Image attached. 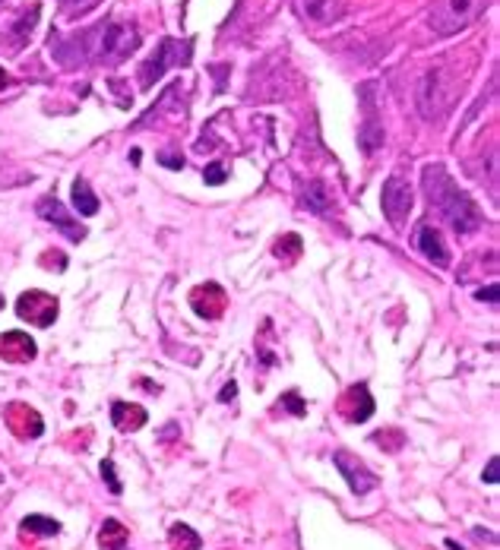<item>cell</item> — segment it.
<instances>
[{
	"label": "cell",
	"mask_w": 500,
	"mask_h": 550,
	"mask_svg": "<svg viewBox=\"0 0 500 550\" xmlns=\"http://www.w3.org/2000/svg\"><path fill=\"white\" fill-rule=\"evenodd\" d=\"M136 45H140V35H136V29L130 23H98L92 29L80 32V35L67 38V41H54L51 54L64 67H76V64H118V60L130 57L136 51Z\"/></svg>",
	"instance_id": "cell-1"
},
{
	"label": "cell",
	"mask_w": 500,
	"mask_h": 550,
	"mask_svg": "<svg viewBox=\"0 0 500 550\" xmlns=\"http://www.w3.org/2000/svg\"><path fill=\"white\" fill-rule=\"evenodd\" d=\"M421 180H425V190L431 196V202L441 209V216L447 218L456 234H472V231L481 228V218H485L481 209L472 202V196L443 171L441 164H427Z\"/></svg>",
	"instance_id": "cell-2"
},
{
	"label": "cell",
	"mask_w": 500,
	"mask_h": 550,
	"mask_svg": "<svg viewBox=\"0 0 500 550\" xmlns=\"http://www.w3.org/2000/svg\"><path fill=\"white\" fill-rule=\"evenodd\" d=\"M463 89V73L450 64H437V67H427L425 73L415 82V104H418V114L425 120H441L443 114L456 104V95Z\"/></svg>",
	"instance_id": "cell-3"
},
{
	"label": "cell",
	"mask_w": 500,
	"mask_h": 550,
	"mask_svg": "<svg viewBox=\"0 0 500 550\" xmlns=\"http://www.w3.org/2000/svg\"><path fill=\"white\" fill-rule=\"evenodd\" d=\"M491 0H437L427 13V23L437 35H459L472 23H478V16L488 10Z\"/></svg>",
	"instance_id": "cell-4"
},
{
	"label": "cell",
	"mask_w": 500,
	"mask_h": 550,
	"mask_svg": "<svg viewBox=\"0 0 500 550\" xmlns=\"http://www.w3.org/2000/svg\"><path fill=\"white\" fill-rule=\"evenodd\" d=\"M380 202H383V216L389 218V225H393V228H402L405 218H409V212H411V202H415L411 184L405 178H399V174L387 178L383 193H380Z\"/></svg>",
	"instance_id": "cell-5"
},
{
	"label": "cell",
	"mask_w": 500,
	"mask_h": 550,
	"mask_svg": "<svg viewBox=\"0 0 500 550\" xmlns=\"http://www.w3.org/2000/svg\"><path fill=\"white\" fill-rule=\"evenodd\" d=\"M187 60H190V45H187V41L180 45V41H174V38H165L162 45H158V51L142 64L140 82L142 86H152L168 67H180V64H187Z\"/></svg>",
	"instance_id": "cell-6"
},
{
	"label": "cell",
	"mask_w": 500,
	"mask_h": 550,
	"mask_svg": "<svg viewBox=\"0 0 500 550\" xmlns=\"http://www.w3.org/2000/svg\"><path fill=\"white\" fill-rule=\"evenodd\" d=\"M333 462H336V468L342 471L345 484L351 487V493L355 497H364V493H371L373 487H377V477L367 471V465L358 459V455H351L349 449H336L333 453Z\"/></svg>",
	"instance_id": "cell-7"
},
{
	"label": "cell",
	"mask_w": 500,
	"mask_h": 550,
	"mask_svg": "<svg viewBox=\"0 0 500 550\" xmlns=\"http://www.w3.org/2000/svg\"><path fill=\"white\" fill-rule=\"evenodd\" d=\"M16 313L23 320L35 323V326H51L57 320V298L48 291H26L23 298L16 301Z\"/></svg>",
	"instance_id": "cell-8"
},
{
	"label": "cell",
	"mask_w": 500,
	"mask_h": 550,
	"mask_svg": "<svg viewBox=\"0 0 500 550\" xmlns=\"http://www.w3.org/2000/svg\"><path fill=\"white\" fill-rule=\"evenodd\" d=\"M35 212H38V218H45L48 225L60 228L70 240H76V244H80V240L86 238V228H82L80 222H73V218H70V212H67L64 206H60V202L54 200V196H41V200H38V206H35Z\"/></svg>",
	"instance_id": "cell-9"
},
{
	"label": "cell",
	"mask_w": 500,
	"mask_h": 550,
	"mask_svg": "<svg viewBox=\"0 0 500 550\" xmlns=\"http://www.w3.org/2000/svg\"><path fill=\"white\" fill-rule=\"evenodd\" d=\"M295 13L311 26H329L345 16L342 0H295Z\"/></svg>",
	"instance_id": "cell-10"
},
{
	"label": "cell",
	"mask_w": 500,
	"mask_h": 550,
	"mask_svg": "<svg viewBox=\"0 0 500 550\" xmlns=\"http://www.w3.org/2000/svg\"><path fill=\"white\" fill-rule=\"evenodd\" d=\"M7 427L16 433L19 439H29V437H41V430H45V424H41V415H38L35 408H29V405H23V401H13V405H7Z\"/></svg>",
	"instance_id": "cell-11"
},
{
	"label": "cell",
	"mask_w": 500,
	"mask_h": 550,
	"mask_svg": "<svg viewBox=\"0 0 500 550\" xmlns=\"http://www.w3.org/2000/svg\"><path fill=\"white\" fill-rule=\"evenodd\" d=\"M415 247L425 253L434 266H441V269L450 266V250H447V244H443V234L434 228V225H421V228L415 231Z\"/></svg>",
	"instance_id": "cell-12"
},
{
	"label": "cell",
	"mask_w": 500,
	"mask_h": 550,
	"mask_svg": "<svg viewBox=\"0 0 500 550\" xmlns=\"http://www.w3.org/2000/svg\"><path fill=\"white\" fill-rule=\"evenodd\" d=\"M38 348L26 332H3L0 335V357L10 361V364H29L35 361Z\"/></svg>",
	"instance_id": "cell-13"
},
{
	"label": "cell",
	"mask_w": 500,
	"mask_h": 550,
	"mask_svg": "<svg viewBox=\"0 0 500 550\" xmlns=\"http://www.w3.org/2000/svg\"><path fill=\"white\" fill-rule=\"evenodd\" d=\"M339 411L349 417L351 424H361V421H367V417L373 415V399H371V392H367L364 383L351 386L349 392L342 395V405H339Z\"/></svg>",
	"instance_id": "cell-14"
},
{
	"label": "cell",
	"mask_w": 500,
	"mask_h": 550,
	"mask_svg": "<svg viewBox=\"0 0 500 550\" xmlns=\"http://www.w3.org/2000/svg\"><path fill=\"white\" fill-rule=\"evenodd\" d=\"M190 304H194V310L200 313V316H206V320H219L225 313V291L219 288V285H200V288L190 294Z\"/></svg>",
	"instance_id": "cell-15"
},
{
	"label": "cell",
	"mask_w": 500,
	"mask_h": 550,
	"mask_svg": "<svg viewBox=\"0 0 500 550\" xmlns=\"http://www.w3.org/2000/svg\"><path fill=\"white\" fill-rule=\"evenodd\" d=\"M111 421L118 430L130 433V430H140L146 421H149V415H146V408L142 405H130V401H114L111 405Z\"/></svg>",
	"instance_id": "cell-16"
},
{
	"label": "cell",
	"mask_w": 500,
	"mask_h": 550,
	"mask_svg": "<svg viewBox=\"0 0 500 550\" xmlns=\"http://www.w3.org/2000/svg\"><path fill=\"white\" fill-rule=\"evenodd\" d=\"M301 202H304L311 212H317V216H323V212H329V206H333V196H329V187L323 184V180H307V184H301Z\"/></svg>",
	"instance_id": "cell-17"
},
{
	"label": "cell",
	"mask_w": 500,
	"mask_h": 550,
	"mask_svg": "<svg viewBox=\"0 0 500 550\" xmlns=\"http://www.w3.org/2000/svg\"><path fill=\"white\" fill-rule=\"evenodd\" d=\"M38 13H41V7L38 3H32V7H26L23 13H19V19H16V26L10 29V41H13V51H19V48L29 41L32 29L38 26Z\"/></svg>",
	"instance_id": "cell-18"
},
{
	"label": "cell",
	"mask_w": 500,
	"mask_h": 550,
	"mask_svg": "<svg viewBox=\"0 0 500 550\" xmlns=\"http://www.w3.org/2000/svg\"><path fill=\"white\" fill-rule=\"evenodd\" d=\"M130 541V531L124 525H120L118 519H105V525H102V531H98V544H102V550H124Z\"/></svg>",
	"instance_id": "cell-19"
},
{
	"label": "cell",
	"mask_w": 500,
	"mask_h": 550,
	"mask_svg": "<svg viewBox=\"0 0 500 550\" xmlns=\"http://www.w3.org/2000/svg\"><path fill=\"white\" fill-rule=\"evenodd\" d=\"M73 206H76V212H80L82 218L95 216L98 206H102V202H98V196L92 193L89 184H86L82 178H76V180H73Z\"/></svg>",
	"instance_id": "cell-20"
},
{
	"label": "cell",
	"mask_w": 500,
	"mask_h": 550,
	"mask_svg": "<svg viewBox=\"0 0 500 550\" xmlns=\"http://www.w3.org/2000/svg\"><path fill=\"white\" fill-rule=\"evenodd\" d=\"M168 544H172L174 550H200L203 547V538L196 535L190 525L178 522V525L168 528Z\"/></svg>",
	"instance_id": "cell-21"
},
{
	"label": "cell",
	"mask_w": 500,
	"mask_h": 550,
	"mask_svg": "<svg viewBox=\"0 0 500 550\" xmlns=\"http://www.w3.org/2000/svg\"><path fill=\"white\" fill-rule=\"evenodd\" d=\"M358 142H361V149L367 152V155H373V152L383 146V126L377 124V117L373 114H367L364 124H361L358 130Z\"/></svg>",
	"instance_id": "cell-22"
},
{
	"label": "cell",
	"mask_w": 500,
	"mask_h": 550,
	"mask_svg": "<svg viewBox=\"0 0 500 550\" xmlns=\"http://www.w3.org/2000/svg\"><path fill=\"white\" fill-rule=\"evenodd\" d=\"M19 528H23V531H29V535L51 538V535H57V531H60V522L57 519H48V515H26Z\"/></svg>",
	"instance_id": "cell-23"
},
{
	"label": "cell",
	"mask_w": 500,
	"mask_h": 550,
	"mask_svg": "<svg viewBox=\"0 0 500 550\" xmlns=\"http://www.w3.org/2000/svg\"><path fill=\"white\" fill-rule=\"evenodd\" d=\"M301 253V238L298 234H285V238H279V244H276V256H282V260H295Z\"/></svg>",
	"instance_id": "cell-24"
},
{
	"label": "cell",
	"mask_w": 500,
	"mask_h": 550,
	"mask_svg": "<svg viewBox=\"0 0 500 550\" xmlns=\"http://www.w3.org/2000/svg\"><path fill=\"white\" fill-rule=\"evenodd\" d=\"M102 477L108 481V491H111L114 497H120V481H118V475H114V462L111 459L102 462Z\"/></svg>",
	"instance_id": "cell-25"
},
{
	"label": "cell",
	"mask_w": 500,
	"mask_h": 550,
	"mask_svg": "<svg viewBox=\"0 0 500 550\" xmlns=\"http://www.w3.org/2000/svg\"><path fill=\"white\" fill-rule=\"evenodd\" d=\"M203 180H206L210 187H219V184H225V180H228V171H225L222 164H210V168L203 171Z\"/></svg>",
	"instance_id": "cell-26"
},
{
	"label": "cell",
	"mask_w": 500,
	"mask_h": 550,
	"mask_svg": "<svg viewBox=\"0 0 500 550\" xmlns=\"http://www.w3.org/2000/svg\"><path fill=\"white\" fill-rule=\"evenodd\" d=\"M95 3H102V0H70V7H67V16L70 19H76V16H82V13H89Z\"/></svg>",
	"instance_id": "cell-27"
},
{
	"label": "cell",
	"mask_w": 500,
	"mask_h": 550,
	"mask_svg": "<svg viewBox=\"0 0 500 550\" xmlns=\"http://www.w3.org/2000/svg\"><path fill=\"white\" fill-rule=\"evenodd\" d=\"M282 405L291 411V415H298V417L307 411V408H304V401L298 399V392H285V395H282Z\"/></svg>",
	"instance_id": "cell-28"
},
{
	"label": "cell",
	"mask_w": 500,
	"mask_h": 550,
	"mask_svg": "<svg viewBox=\"0 0 500 550\" xmlns=\"http://www.w3.org/2000/svg\"><path fill=\"white\" fill-rule=\"evenodd\" d=\"M497 468H500V462H497V459L488 462V471H485V481H488V484H497V481H500V471H497Z\"/></svg>",
	"instance_id": "cell-29"
},
{
	"label": "cell",
	"mask_w": 500,
	"mask_h": 550,
	"mask_svg": "<svg viewBox=\"0 0 500 550\" xmlns=\"http://www.w3.org/2000/svg\"><path fill=\"white\" fill-rule=\"evenodd\" d=\"M478 298L488 301V304H497V285H488V288L478 291Z\"/></svg>",
	"instance_id": "cell-30"
},
{
	"label": "cell",
	"mask_w": 500,
	"mask_h": 550,
	"mask_svg": "<svg viewBox=\"0 0 500 550\" xmlns=\"http://www.w3.org/2000/svg\"><path fill=\"white\" fill-rule=\"evenodd\" d=\"M158 162H162V164H168V168H180V164H184V158H180V155H168V152H162V155H158Z\"/></svg>",
	"instance_id": "cell-31"
},
{
	"label": "cell",
	"mask_w": 500,
	"mask_h": 550,
	"mask_svg": "<svg viewBox=\"0 0 500 550\" xmlns=\"http://www.w3.org/2000/svg\"><path fill=\"white\" fill-rule=\"evenodd\" d=\"M234 392H238V386H234V383H228V386L222 389V395H219V399H222V401H232Z\"/></svg>",
	"instance_id": "cell-32"
},
{
	"label": "cell",
	"mask_w": 500,
	"mask_h": 550,
	"mask_svg": "<svg viewBox=\"0 0 500 550\" xmlns=\"http://www.w3.org/2000/svg\"><path fill=\"white\" fill-rule=\"evenodd\" d=\"M3 86H7V70L0 67V89H3Z\"/></svg>",
	"instance_id": "cell-33"
},
{
	"label": "cell",
	"mask_w": 500,
	"mask_h": 550,
	"mask_svg": "<svg viewBox=\"0 0 500 550\" xmlns=\"http://www.w3.org/2000/svg\"><path fill=\"white\" fill-rule=\"evenodd\" d=\"M0 3H7V0H0Z\"/></svg>",
	"instance_id": "cell-34"
},
{
	"label": "cell",
	"mask_w": 500,
	"mask_h": 550,
	"mask_svg": "<svg viewBox=\"0 0 500 550\" xmlns=\"http://www.w3.org/2000/svg\"><path fill=\"white\" fill-rule=\"evenodd\" d=\"M0 304H3V301H0Z\"/></svg>",
	"instance_id": "cell-35"
}]
</instances>
